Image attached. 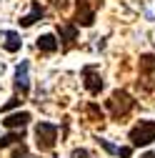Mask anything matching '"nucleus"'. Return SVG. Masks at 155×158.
I'll return each mask as SVG.
<instances>
[{"instance_id": "dca6fc26", "label": "nucleus", "mask_w": 155, "mask_h": 158, "mask_svg": "<svg viewBox=\"0 0 155 158\" xmlns=\"http://www.w3.org/2000/svg\"><path fill=\"white\" fill-rule=\"evenodd\" d=\"M20 103H23V101H20V98H18V95H13V98H10V101H8V103H5L3 108H0V110H3V113H8L10 108H15V106H20Z\"/></svg>"}, {"instance_id": "0eeeda50", "label": "nucleus", "mask_w": 155, "mask_h": 158, "mask_svg": "<svg viewBox=\"0 0 155 158\" xmlns=\"http://www.w3.org/2000/svg\"><path fill=\"white\" fill-rule=\"evenodd\" d=\"M28 70H30V63H28V60H23L20 65L15 68V90L20 93L23 98L30 93V78H28Z\"/></svg>"}, {"instance_id": "4468645a", "label": "nucleus", "mask_w": 155, "mask_h": 158, "mask_svg": "<svg viewBox=\"0 0 155 158\" xmlns=\"http://www.w3.org/2000/svg\"><path fill=\"white\" fill-rule=\"evenodd\" d=\"M25 141V128H15V131H8L5 135H0V148H8L13 143H20Z\"/></svg>"}, {"instance_id": "ddd939ff", "label": "nucleus", "mask_w": 155, "mask_h": 158, "mask_svg": "<svg viewBox=\"0 0 155 158\" xmlns=\"http://www.w3.org/2000/svg\"><path fill=\"white\" fill-rule=\"evenodd\" d=\"M98 143L108 151V153H113V156H120V158H130L133 156V148L135 146H125V148H120V146H113L110 141H105V138H98Z\"/></svg>"}, {"instance_id": "1a4fd4ad", "label": "nucleus", "mask_w": 155, "mask_h": 158, "mask_svg": "<svg viewBox=\"0 0 155 158\" xmlns=\"http://www.w3.org/2000/svg\"><path fill=\"white\" fill-rule=\"evenodd\" d=\"M43 15H45V8L40 5V0H30V13H28L25 18H20V28H30V25H35Z\"/></svg>"}, {"instance_id": "6e6552de", "label": "nucleus", "mask_w": 155, "mask_h": 158, "mask_svg": "<svg viewBox=\"0 0 155 158\" xmlns=\"http://www.w3.org/2000/svg\"><path fill=\"white\" fill-rule=\"evenodd\" d=\"M33 121V115L28 113V110H20V113H13V115H5L3 118V121H0V123H3L8 131H15V128H25L28 123Z\"/></svg>"}, {"instance_id": "f257e3e1", "label": "nucleus", "mask_w": 155, "mask_h": 158, "mask_svg": "<svg viewBox=\"0 0 155 158\" xmlns=\"http://www.w3.org/2000/svg\"><path fill=\"white\" fill-rule=\"evenodd\" d=\"M133 108H135V101H133V95H130L128 90H123V88L113 90L110 101H108V110H110V115L115 118V121L125 118V115H128Z\"/></svg>"}, {"instance_id": "9d476101", "label": "nucleus", "mask_w": 155, "mask_h": 158, "mask_svg": "<svg viewBox=\"0 0 155 158\" xmlns=\"http://www.w3.org/2000/svg\"><path fill=\"white\" fill-rule=\"evenodd\" d=\"M153 70H155V58H153L150 53L140 55V75L145 78V88H148V90L155 85V83H153Z\"/></svg>"}, {"instance_id": "f3484780", "label": "nucleus", "mask_w": 155, "mask_h": 158, "mask_svg": "<svg viewBox=\"0 0 155 158\" xmlns=\"http://www.w3.org/2000/svg\"><path fill=\"white\" fill-rule=\"evenodd\" d=\"M70 158H90V151H88V148H75V151L70 153Z\"/></svg>"}, {"instance_id": "9b49d317", "label": "nucleus", "mask_w": 155, "mask_h": 158, "mask_svg": "<svg viewBox=\"0 0 155 158\" xmlns=\"http://www.w3.org/2000/svg\"><path fill=\"white\" fill-rule=\"evenodd\" d=\"M35 48L40 50V53H55L58 48H60V40H55V35L45 33V35H40V38L35 40Z\"/></svg>"}, {"instance_id": "f8f14e48", "label": "nucleus", "mask_w": 155, "mask_h": 158, "mask_svg": "<svg viewBox=\"0 0 155 158\" xmlns=\"http://www.w3.org/2000/svg\"><path fill=\"white\" fill-rule=\"evenodd\" d=\"M0 35L5 38V40H3V48H5L8 53H18V50H20V45H23V40H20V35H18L15 30H3V33H0Z\"/></svg>"}, {"instance_id": "20e7f679", "label": "nucleus", "mask_w": 155, "mask_h": 158, "mask_svg": "<svg viewBox=\"0 0 155 158\" xmlns=\"http://www.w3.org/2000/svg\"><path fill=\"white\" fill-rule=\"evenodd\" d=\"M128 138H130V143H133L135 148L150 146V143L155 141V121H140L135 128H130Z\"/></svg>"}, {"instance_id": "7ed1b4c3", "label": "nucleus", "mask_w": 155, "mask_h": 158, "mask_svg": "<svg viewBox=\"0 0 155 158\" xmlns=\"http://www.w3.org/2000/svg\"><path fill=\"white\" fill-rule=\"evenodd\" d=\"M103 5V0H75V18L73 23H78L80 28H90L95 23V13Z\"/></svg>"}, {"instance_id": "2eb2a0df", "label": "nucleus", "mask_w": 155, "mask_h": 158, "mask_svg": "<svg viewBox=\"0 0 155 158\" xmlns=\"http://www.w3.org/2000/svg\"><path fill=\"white\" fill-rule=\"evenodd\" d=\"M13 158H33V156H30V151H28V146H25V143L20 141V143L15 146V151H13Z\"/></svg>"}, {"instance_id": "423d86ee", "label": "nucleus", "mask_w": 155, "mask_h": 158, "mask_svg": "<svg viewBox=\"0 0 155 158\" xmlns=\"http://www.w3.org/2000/svg\"><path fill=\"white\" fill-rule=\"evenodd\" d=\"M78 23H58V38L63 43V50H70L73 43L78 40Z\"/></svg>"}, {"instance_id": "39448f33", "label": "nucleus", "mask_w": 155, "mask_h": 158, "mask_svg": "<svg viewBox=\"0 0 155 158\" xmlns=\"http://www.w3.org/2000/svg\"><path fill=\"white\" fill-rule=\"evenodd\" d=\"M83 81H85V90L90 95H100V90L105 88V81H103L98 65H85L83 68Z\"/></svg>"}, {"instance_id": "a211bd4d", "label": "nucleus", "mask_w": 155, "mask_h": 158, "mask_svg": "<svg viewBox=\"0 0 155 158\" xmlns=\"http://www.w3.org/2000/svg\"><path fill=\"white\" fill-rule=\"evenodd\" d=\"M88 113H90V115H95V118H100V121H103V110H100L98 106H95V103H90V106H88Z\"/></svg>"}, {"instance_id": "6ab92c4d", "label": "nucleus", "mask_w": 155, "mask_h": 158, "mask_svg": "<svg viewBox=\"0 0 155 158\" xmlns=\"http://www.w3.org/2000/svg\"><path fill=\"white\" fill-rule=\"evenodd\" d=\"M143 158H155V153H148V156H143Z\"/></svg>"}, {"instance_id": "f03ea898", "label": "nucleus", "mask_w": 155, "mask_h": 158, "mask_svg": "<svg viewBox=\"0 0 155 158\" xmlns=\"http://www.w3.org/2000/svg\"><path fill=\"white\" fill-rule=\"evenodd\" d=\"M58 143V126L55 123H48V121H40L35 126V146L40 153H50Z\"/></svg>"}]
</instances>
